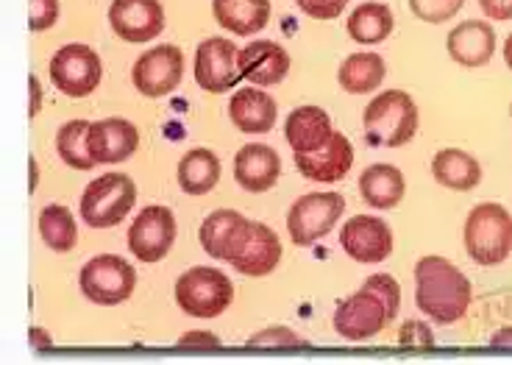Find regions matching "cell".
<instances>
[{
  "label": "cell",
  "mask_w": 512,
  "mask_h": 365,
  "mask_svg": "<svg viewBox=\"0 0 512 365\" xmlns=\"http://www.w3.org/2000/svg\"><path fill=\"white\" fill-rule=\"evenodd\" d=\"M474 301L471 279L446 257H421L415 262V304L435 324L451 326L468 313Z\"/></svg>",
  "instance_id": "6da1fadb"
},
{
  "label": "cell",
  "mask_w": 512,
  "mask_h": 365,
  "mask_svg": "<svg viewBox=\"0 0 512 365\" xmlns=\"http://www.w3.org/2000/svg\"><path fill=\"white\" fill-rule=\"evenodd\" d=\"M418 106L410 92L387 90L379 92L371 104L365 106L362 129L373 148H401L418 131Z\"/></svg>",
  "instance_id": "7a4b0ae2"
},
{
  "label": "cell",
  "mask_w": 512,
  "mask_h": 365,
  "mask_svg": "<svg viewBox=\"0 0 512 365\" xmlns=\"http://www.w3.org/2000/svg\"><path fill=\"white\" fill-rule=\"evenodd\" d=\"M462 243L476 265H501L512 254V215L507 207L485 201L468 212Z\"/></svg>",
  "instance_id": "3957f363"
},
{
  "label": "cell",
  "mask_w": 512,
  "mask_h": 365,
  "mask_svg": "<svg viewBox=\"0 0 512 365\" xmlns=\"http://www.w3.org/2000/svg\"><path fill=\"white\" fill-rule=\"evenodd\" d=\"M137 204V184L126 173H103L81 196V218L90 229H112Z\"/></svg>",
  "instance_id": "277c9868"
},
{
  "label": "cell",
  "mask_w": 512,
  "mask_h": 365,
  "mask_svg": "<svg viewBox=\"0 0 512 365\" xmlns=\"http://www.w3.org/2000/svg\"><path fill=\"white\" fill-rule=\"evenodd\" d=\"M234 301V285L218 268H190L176 282V304L190 318H218Z\"/></svg>",
  "instance_id": "5b68a950"
},
{
  "label": "cell",
  "mask_w": 512,
  "mask_h": 365,
  "mask_svg": "<svg viewBox=\"0 0 512 365\" xmlns=\"http://www.w3.org/2000/svg\"><path fill=\"white\" fill-rule=\"evenodd\" d=\"M78 285L92 304L117 307V304L131 299V293L137 287V271L131 262L117 257V254H101V257H92L81 268Z\"/></svg>",
  "instance_id": "8992f818"
},
{
  "label": "cell",
  "mask_w": 512,
  "mask_h": 365,
  "mask_svg": "<svg viewBox=\"0 0 512 365\" xmlns=\"http://www.w3.org/2000/svg\"><path fill=\"white\" fill-rule=\"evenodd\" d=\"M226 262L243 276H268L282 262V240L268 223L245 221L231 240Z\"/></svg>",
  "instance_id": "52a82bcc"
},
{
  "label": "cell",
  "mask_w": 512,
  "mask_h": 365,
  "mask_svg": "<svg viewBox=\"0 0 512 365\" xmlns=\"http://www.w3.org/2000/svg\"><path fill=\"white\" fill-rule=\"evenodd\" d=\"M346 212V198L340 193H307L287 212V232L295 246H312L332 232Z\"/></svg>",
  "instance_id": "ba28073f"
},
{
  "label": "cell",
  "mask_w": 512,
  "mask_h": 365,
  "mask_svg": "<svg viewBox=\"0 0 512 365\" xmlns=\"http://www.w3.org/2000/svg\"><path fill=\"white\" fill-rule=\"evenodd\" d=\"M103 76L101 56L84 42L64 45L53 53L51 59V81L53 87L64 92L67 98H87L98 90Z\"/></svg>",
  "instance_id": "9c48e42d"
},
{
  "label": "cell",
  "mask_w": 512,
  "mask_h": 365,
  "mask_svg": "<svg viewBox=\"0 0 512 365\" xmlns=\"http://www.w3.org/2000/svg\"><path fill=\"white\" fill-rule=\"evenodd\" d=\"M393 318L387 313L384 301L371 287L362 285L334 307V332L346 340H371L382 332Z\"/></svg>",
  "instance_id": "30bf717a"
},
{
  "label": "cell",
  "mask_w": 512,
  "mask_h": 365,
  "mask_svg": "<svg viewBox=\"0 0 512 365\" xmlns=\"http://www.w3.org/2000/svg\"><path fill=\"white\" fill-rule=\"evenodd\" d=\"M128 248L140 262H159L176 243V215L162 204L145 207L128 226Z\"/></svg>",
  "instance_id": "8fae6325"
},
{
  "label": "cell",
  "mask_w": 512,
  "mask_h": 365,
  "mask_svg": "<svg viewBox=\"0 0 512 365\" xmlns=\"http://www.w3.org/2000/svg\"><path fill=\"white\" fill-rule=\"evenodd\" d=\"M184 79V53L176 45H156L134 62L131 81L145 98H165Z\"/></svg>",
  "instance_id": "7c38bea8"
},
{
  "label": "cell",
  "mask_w": 512,
  "mask_h": 365,
  "mask_svg": "<svg viewBox=\"0 0 512 365\" xmlns=\"http://www.w3.org/2000/svg\"><path fill=\"white\" fill-rule=\"evenodd\" d=\"M109 26L120 40L131 45L156 40L165 31L162 0H112Z\"/></svg>",
  "instance_id": "4fadbf2b"
},
{
  "label": "cell",
  "mask_w": 512,
  "mask_h": 365,
  "mask_svg": "<svg viewBox=\"0 0 512 365\" xmlns=\"http://www.w3.org/2000/svg\"><path fill=\"white\" fill-rule=\"evenodd\" d=\"M240 48L223 37H209L198 45L195 51V81L204 92H229L240 76L237 67Z\"/></svg>",
  "instance_id": "5bb4252c"
},
{
  "label": "cell",
  "mask_w": 512,
  "mask_h": 365,
  "mask_svg": "<svg viewBox=\"0 0 512 365\" xmlns=\"http://www.w3.org/2000/svg\"><path fill=\"white\" fill-rule=\"evenodd\" d=\"M340 246L359 265H379L393 254V232L376 215H354L340 229Z\"/></svg>",
  "instance_id": "9a60e30c"
},
{
  "label": "cell",
  "mask_w": 512,
  "mask_h": 365,
  "mask_svg": "<svg viewBox=\"0 0 512 365\" xmlns=\"http://www.w3.org/2000/svg\"><path fill=\"white\" fill-rule=\"evenodd\" d=\"M237 67H240V76L251 81L254 87H276L290 73V53L284 51L279 42L254 40L240 48Z\"/></svg>",
  "instance_id": "2e32d148"
},
{
  "label": "cell",
  "mask_w": 512,
  "mask_h": 365,
  "mask_svg": "<svg viewBox=\"0 0 512 365\" xmlns=\"http://www.w3.org/2000/svg\"><path fill=\"white\" fill-rule=\"evenodd\" d=\"M140 131L126 118H103L90 123V154L98 165H115L134 157Z\"/></svg>",
  "instance_id": "e0dca14e"
},
{
  "label": "cell",
  "mask_w": 512,
  "mask_h": 365,
  "mask_svg": "<svg viewBox=\"0 0 512 365\" xmlns=\"http://www.w3.org/2000/svg\"><path fill=\"white\" fill-rule=\"evenodd\" d=\"M354 165V145L348 140L346 134L334 131L332 140L323 145L320 151L312 154H295V168L298 173L309 179V182H323L334 184L346 176L348 170Z\"/></svg>",
  "instance_id": "ac0fdd59"
},
{
  "label": "cell",
  "mask_w": 512,
  "mask_h": 365,
  "mask_svg": "<svg viewBox=\"0 0 512 365\" xmlns=\"http://www.w3.org/2000/svg\"><path fill=\"white\" fill-rule=\"evenodd\" d=\"M282 159L279 151L265 143H248L234 157V179L245 193H268L279 182Z\"/></svg>",
  "instance_id": "d6986e66"
},
{
  "label": "cell",
  "mask_w": 512,
  "mask_h": 365,
  "mask_svg": "<svg viewBox=\"0 0 512 365\" xmlns=\"http://www.w3.org/2000/svg\"><path fill=\"white\" fill-rule=\"evenodd\" d=\"M448 56L462 67H482L496 53V28L485 20H465L448 31Z\"/></svg>",
  "instance_id": "ffe728a7"
},
{
  "label": "cell",
  "mask_w": 512,
  "mask_h": 365,
  "mask_svg": "<svg viewBox=\"0 0 512 365\" xmlns=\"http://www.w3.org/2000/svg\"><path fill=\"white\" fill-rule=\"evenodd\" d=\"M332 118L320 106H298L287 115L284 123V140L293 148V154H312L332 140Z\"/></svg>",
  "instance_id": "44dd1931"
},
{
  "label": "cell",
  "mask_w": 512,
  "mask_h": 365,
  "mask_svg": "<svg viewBox=\"0 0 512 365\" xmlns=\"http://www.w3.org/2000/svg\"><path fill=\"white\" fill-rule=\"evenodd\" d=\"M229 118L243 134H268L276 126L279 106L262 87H243L231 95Z\"/></svg>",
  "instance_id": "7402d4cb"
},
{
  "label": "cell",
  "mask_w": 512,
  "mask_h": 365,
  "mask_svg": "<svg viewBox=\"0 0 512 365\" xmlns=\"http://www.w3.org/2000/svg\"><path fill=\"white\" fill-rule=\"evenodd\" d=\"M407 193V179L396 165H371L359 176V196L373 209H393L404 201Z\"/></svg>",
  "instance_id": "603a6c76"
},
{
  "label": "cell",
  "mask_w": 512,
  "mask_h": 365,
  "mask_svg": "<svg viewBox=\"0 0 512 365\" xmlns=\"http://www.w3.org/2000/svg\"><path fill=\"white\" fill-rule=\"evenodd\" d=\"M212 14L237 37H251L268 26L270 0H212Z\"/></svg>",
  "instance_id": "cb8c5ba5"
},
{
  "label": "cell",
  "mask_w": 512,
  "mask_h": 365,
  "mask_svg": "<svg viewBox=\"0 0 512 365\" xmlns=\"http://www.w3.org/2000/svg\"><path fill=\"white\" fill-rule=\"evenodd\" d=\"M432 176L437 184H443L448 190L468 193L482 182V165H479V159L471 157L462 148H443L432 159Z\"/></svg>",
  "instance_id": "d4e9b609"
},
{
  "label": "cell",
  "mask_w": 512,
  "mask_h": 365,
  "mask_svg": "<svg viewBox=\"0 0 512 365\" xmlns=\"http://www.w3.org/2000/svg\"><path fill=\"white\" fill-rule=\"evenodd\" d=\"M179 187L187 196H206L220 182V159L209 148H192L179 159Z\"/></svg>",
  "instance_id": "484cf974"
},
{
  "label": "cell",
  "mask_w": 512,
  "mask_h": 365,
  "mask_svg": "<svg viewBox=\"0 0 512 365\" xmlns=\"http://www.w3.org/2000/svg\"><path fill=\"white\" fill-rule=\"evenodd\" d=\"M384 76H387V65L379 53L359 51L351 53L343 59V65L337 70V81L340 87L351 95H365V92H376L382 87Z\"/></svg>",
  "instance_id": "4316f807"
},
{
  "label": "cell",
  "mask_w": 512,
  "mask_h": 365,
  "mask_svg": "<svg viewBox=\"0 0 512 365\" xmlns=\"http://www.w3.org/2000/svg\"><path fill=\"white\" fill-rule=\"evenodd\" d=\"M393 28H396V20H393L390 6L379 3V0L359 3L346 23L348 37L357 45H379V42H384L393 34Z\"/></svg>",
  "instance_id": "83f0119b"
},
{
  "label": "cell",
  "mask_w": 512,
  "mask_h": 365,
  "mask_svg": "<svg viewBox=\"0 0 512 365\" xmlns=\"http://www.w3.org/2000/svg\"><path fill=\"white\" fill-rule=\"evenodd\" d=\"M245 223V218L237 212V209H215L209 212L201 223V232H198V240H201V248L212 260H223L229 257V248L234 235L240 232V226Z\"/></svg>",
  "instance_id": "f1b7e54d"
},
{
  "label": "cell",
  "mask_w": 512,
  "mask_h": 365,
  "mask_svg": "<svg viewBox=\"0 0 512 365\" xmlns=\"http://www.w3.org/2000/svg\"><path fill=\"white\" fill-rule=\"evenodd\" d=\"M39 237L56 254L73 251L78 243V226L73 212L62 204H48L39 212Z\"/></svg>",
  "instance_id": "f546056e"
},
{
  "label": "cell",
  "mask_w": 512,
  "mask_h": 365,
  "mask_svg": "<svg viewBox=\"0 0 512 365\" xmlns=\"http://www.w3.org/2000/svg\"><path fill=\"white\" fill-rule=\"evenodd\" d=\"M56 151L64 165L73 170H90L98 162L90 154V123L87 120H70L56 131Z\"/></svg>",
  "instance_id": "4dcf8cb0"
},
{
  "label": "cell",
  "mask_w": 512,
  "mask_h": 365,
  "mask_svg": "<svg viewBox=\"0 0 512 365\" xmlns=\"http://www.w3.org/2000/svg\"><path fill=\"white\" fill-rule=\"evenodd\" d=\"M465 6V0H410L412 14L423 23H446Z\"/></svg>",
  "instance_id": "1f68e13d"
},
{
  "label": "cell",
  "mask_w": 512,
  "mask_h": 365,
  "mask_svg": "<svg viewBox=\"0 0 512 365\" xmlns=\"http://www.w3.org/2000/svg\"><path fill=\"white\" fill-rule=\"evenodd\" d=\"M398 346H404V349H432L435 346V332L429 329V324H423L421 318H410V321L401 324Z\"/></svg>",
  "instance_id": "d6a6232c"
},
{
  "label": "cell",
  "mask_w": 512,
  "mask_h": 365,
  "mask_svg": "<svg viewBox=\"0 0 512 365\" xmlns=\"http://www.w3.org/2000/svg\"><path fill=\"white\" fill-rule=\"evenodd\" d=\"M262 346H282V349H290V346H307V340L298 338L293 329H284V326H273V329H265V332H256L248 338V349H262Z\"/></svg>",
  "instance_id": "836d02e7"
},
{
  "label": "cell",
  "mask_w": 512,
  "mask_h": 365,
  "mask_svg": "<svg viewBox=\"0 0 512 365\" xmlns=\"http://www.w3.org/2000/svg\"><path fill=\"white\" fill-rule=\"evenodd\" d=\"M365 285L371 287L373 293L384 301V307H387V313L390 318H396L398 307H401V287L390 274H373L365 279Z\"/></svg>",
  "instance_id": "e575fe53"
},
{
  "label": "cell",
  "mask_w": 512,
  "mask_h": 365,
  "mask_svg": "<svg viewBox=\"0 0 512 365\" xmlns=\"http://www.w3.org/2000/svg\"><path fill=\"white\" fill-rule=\"evenodd\" d=\"M59 20V0H28V28L48 31Z\"/></svg>",
  "instance_id": "d590c367"
},
{
  "label": "cell",
  "mask_w": 512,
  "mask_h": 365,
  "mask_svg": "<svg viewBox=\"0 0 512 365\" xmlns=\"http://www.w3.org/2000/svg\"><path fill=\"white\" fill-rule=\"evenodd\" d=\"M295 3H298L301 12L315 17V20H334V17H340L343 9H346L343 0H295Z\"/></svg>",
  "instance_id": "8d00e7d4"
},
{
  "label": "cell",
  "mask_w": 512,
  "mask_h": 365,
  "mask_svg": "<svg viewBox=\"0 0 512 365\" xmlns=\"http://www.w3.org/2000/svg\"><path fill=\"white\" fill-rule=\"evenodd\" d=\"M176 349H181V352H187V349H209V352H215V349H220V340L212 332H187L176 343Z\"/></svg>",
  "instance_id": "74e56055"
},
{
  "label": "cell",
  "mask_w": 512,
  "mask_h": 365,
  "mask_svg": "<svg viewBox=\"0 0 512 365\" xmlns=\"http://www.w3.org/2000/svg\"><path fill=\"white\" fill-rule=\"evenodd\" d=\"M479 6H482L485 17L496 20V23L512 20V0H479Z\"/></svg>",
  "instance_id": "f35d334b"
},
{
  "label": "cell",
  "mask_w": 512,
  "mask_h": 365,
  "mask_svg": "<svg viewBox=\"0 0 512 365\" xmlns=\"http://www.w3.org/2000/svg\"><path fill=\"white\" fill-rule=\"evenodd\" d=\"M28 84H31V118H37L39 106H42V87L37 76H28Z\"/></svg>",
  "instance_id": "ab89813d"
},
{
  "label": "cell",
  "mask_w": 512,
  "mask_h": 365,
  "mask_svg": "<svg viewBox=\"0 0 512 365\" xmlns=\"http://www.w3.org/2000/svg\"><path fill=\"white\" fill-rule=\"evenodd\" d=\"M490 346H493V349H512V326L499 329V332L490 338Z\"/></svg>",
  "instance_id": "60d3db41"
},
{
  "label": "cell",
  "mask_w": 512,
  "mask_h": 365,
  "mask_svg": "<svg viewBox=\"0 0 512 365\" xmlns=\"http://www.w3.org/2000/svg\"><path fill=\"white\" fill-rule=\"evenodd\" d=\"M31 343L34 346H51V335L42 332V329H31Z\"/></svg>",
  "instance_id": "b9f144b4"
},
{
  "label": "cell",
  "mask_w": 512,
  "mask_h": 365,
  "mask_svg": "<svg viewBox=\"0 0 512 365\" xmlns=\"http://www.w3.org/2000/svg\"><path fill=\"white\" fill-rule=\"evenodd\" d=\"M504 62H507V67L512 70V34L507 37V42H504Z\"/></svg>",
  "instance_id": "7bdbcfd3"
},
{
  "label": "cell",
  "mask_w": 512,
  "mask_h": 365,
  "mask_svg": "<svg viewBox=\"0 0 512 365\" xmlns=\"http://www.w3.org/2000/svg\"><path fill=\"white\" fill-rule=\"evenodd\" d=\"M31 190H37V162L31 159Z\"/></svg>",
  "instance_id": "ee69618b"
},
{
  "label": "cell",
  "mask_w": 512,
  "mask_h": 365,
  "mask_svg": "<svg viewBox=\"0 0 512 365\" xmlns=\"http://www.w3.org/2000/svg\"><path fill=\"white\" fill-rule=\"evenodd\" d=\"M510 118H512V106H510Z\"/></svg>",
  "instance_id": "f6af8a7d"
},
{
  "label": "cell",
  "mask_w": 512,
  "mask_h": 365,
  "mask_svg": "<svg viewBox=\"0 0 512 365\" xmlns=\"http://www.w3.org/2000/svg\"><path fill=\"white\" fill-rule=\"evenodd\" d=\"M343 3H348V0H343Z\"/></svg>",
  "instance_id": "bcb514c9"
}]
</instances>
